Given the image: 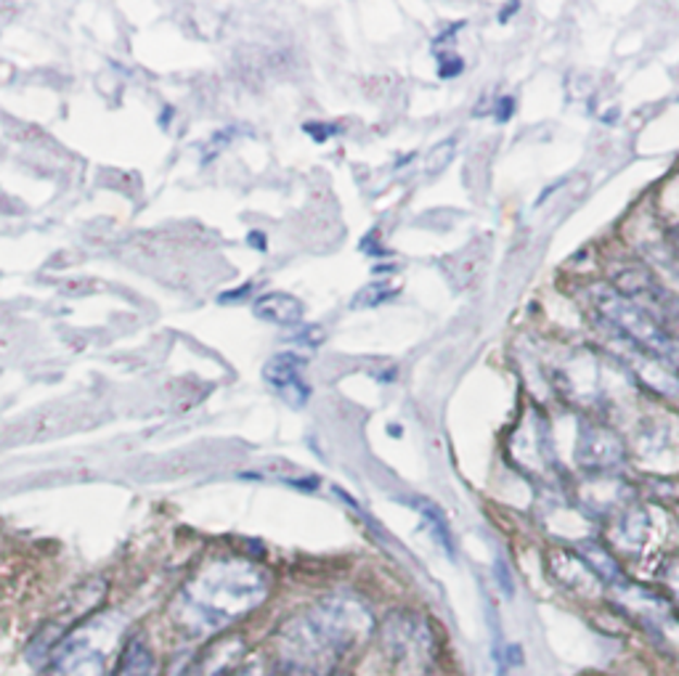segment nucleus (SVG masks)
I'll list each match as a JSON object with an SVG mask.
<instances>
[{
  "mask_svg": "<svg viewBox=\"0 0 679 676\" xmlns=\"http://www.w3.org/2000/svg\"><path fill=\"white\" fill-rule=\"evenodd\" d=\"M375 626L369 608L353 594L324 597L281 629L274 676H329L338 661Z\"/></svg>",
  "mask_w": 679,
  "mask_h": 676,
  "instance_id": "1",
  "label": "nucleus"
},
{
  "mask_svg": "<svg viewBox=\"0 0 679 676\" xmlns=\"http://www.w3.org/2000/svg\"><path fill=\"white\" fill-rule=\"evenodd\" d=\"M268 597V578L248 560H215L181 589L176 618L189 634H213L255 611Z\"/></svg>",
  "mask_w": 679,
  "mask_h": 676,
  "instance_id": "2",
  "label": "nucleus"
},
{
  "mask_svg": "<svg viewBox=\"0 0 679 676\" xmlns=\"http://www.w3.org/2000/svg\"><path fill=\"white\" fill-rule=\"evenodd\" d=\"M592 303L605 324L634 346L651 350L669 366H679V337L669 327L656 322L645 308L624 298L613 284H598L592 289Z\"/></svg>",
  "mask_w": 679,
  "mask_h": 676,
  "instance_id": "3",
  "label": "nucleus"
},
{
  "mask_svg": "<svg viewBox=\"0 0 679 676\" xmlns=\"http://www.w3.org/2000/svg\"><path fill=\"white\" fill-rule=\"evenodd\" d=\"M101 621L72 631L53 650V666L59 676H104L106 674V650L101 642Z\"/></svg>",
  "mask_w": 679,
  "mask_h": 676,
  "instance_id": "4",
  "label": "nucleus"
},
{
  "mask_svg": "<svg viewBox=\"0 0 679 676\" xmlns=\"http://www.w3.org/2000/svg\"><path fill=\"white\" fill-rule=\"evenodd\" d=\"M616 289L624 298L645 308L664 327L666 322H677L679 318V300L647 268H640V265L621 268L616 274Z\"/></svg>",
  "mask_w": 679,
  "mask_h": 676,
  "instance_id": "5",
  "label": "nucleus"
},
{
  "mask_svg": "<svg viewBox=\"0 0 679 676\" xmlns=\"http://www.w3.org/2000/svg\"><path fill=\"white\" fill-rule=\"evenodd\" d=\"M386 648L395 661L419 663L432 653V631L419 615L395 613L386 621Z\"/></svg>",
  "mask_w": 679,
  "mask_h": 676,
  "instance_id": "6",
  "label": "nucleus"
},
{
  "mask_svg": "<svg viewBox=\"0 0 679 676\" xmlns=\"http://www.w3.org/2000/svg\"><path fill=\"white\" fill-rule=\"evenodd\" d=\"M627 459V449H624L621 438L605 425H594V422H584L579 430V443H576V462L589 473H608L624 464Z\"/></svg>",
  "mask_w": 679,
  "mask_h": 676,
  "instance_id": "7",
  "label": "nucleus"
},
{
  "mask_svg": "<svg viewBox=\"0 0 679 676\" xmlns=\"http://www.w3.org/2000/svg\"><path fill=\"white\" fill-rule=\"evenodd\" d=\"M613 335H616V340L621 342V353H624L621 359L632 366V372L647 385V388L656 390V393L661 396L679 393V377L671 372V366L666 364L664 359H658V355L651 353V350L634 346V342H629L627 337H621L618 331H613Z\"/></svg>",
  "mask_w": 679,
  "mask_h": 676,
  "instance_id": "8",
  "label": "nucleus"
},
{
  "mask_svg": "<svg viewBox=\"0 0 679 676\" xmlns=\"http://www.w3.org/2000/svg\"><path fill=\"white\" fill-rule=\"evenodd\" d=\"M305 361L298 353H276L263 370V377L272 388L290 403L292 409H303L311 398V388L303 379Z\"/></svg>",
  "mask_w": 679,
  "mask_h": 676,
  "instance_id": "9",
  "label": "nucleus"
},
{
  "mask_svg": "<svg viewBox=\"0 0 679 676\" xmlns=\"http://www.w3.org/2000/svg\"><path fill=\"white\" fill-rule=\"evenodd\" d=\"M239 650H242V644L237 639H226V642H218L208 653L186 663L178 676H228L239 666Z\"/></svg>",
  "mask_w": 679,
  "mask_h": 676,
  "instance_id": "10",
  "label": "nucleus"
},
{
  "mask_svg": "<svg viewBox=\"0 0 679 676\" xmlns=\"http://www.w3.org/2000/svg\"><path fill=\"white\" fill-rule=\"evenodd\" d=\"M114 676H160V658L147 637L134 634L123 644V653L117 658Z\"/></svg>",
  "mask_w": 679,
  "mask_h": 676,
  "instance_id": "11",
  "label": "nucleus"
},
{
  "mask_svg": "<svg viewBox=\"0 0 679 676\" xmlns=\"http://www.w3.org/2000/svg\"><path fill=\"white\" fill-rule=\"evenodd\" d=\"M252 311H255V316L261 318V322L279 324V327H292V324H298L300 318H303L305 308L298 298H292V295L268 292L255 300Z\"/></svg>",
  "mask_w": 679,
  "mask_h": 676,
  "instance_id": "12",
  "label": "nucleus"
},
{
  "mask_svg": "<svg viewBox=\"0 0 679 676\" xmlns=\"http://www.w3.org/2000/svg\"><path fill=\"white\" fill-rule=\"evenodd\" d=\"M412 506H417L419 515H423V521L428 523L432 539H436V544L447 552V558L454 560V539H452V528H449V521L447 515L441 512V506H436L432 502H428V499H414Z\"/></svg>",
  "mask_w": 679,
  "mask_h": 676,
  "instance_id": "13",
  "label": "nucleus"
},
{
  "mask_svg": "<svg viewBox=\"0 0 679 676\" xmlns=\"http://www.w3.org/2000/svg\"><path fill=\"white\" fill-rule=\"evenodd\" d=\"M579 558L584 560V565L594 573V578H603V581H616L621 576L618 563L611 558V552L600 544H581Z\"/></svg>",
  "mask_w": 679,
  "mask_h": 676,
  "instance_id": "14",
  "label": "nucleus"
},
{
  "mask_svg": "<svg viewBox=\"0 0 679 676\" xmlns=\"http://www.w3.org/2000/svg\"><path fill=\"white\" fill-rule=\"evenodd\" d=\"M395 295H399V289H395L393 284L372 281V284H366V287L359 289L356 295H353L351 308H353V311H366V308L386 305V303H390V300L395 298Z\"/></svg>",
  "mask_w": 679,
  "mask_h": 676,
  "instance_id": "15",
  "label": "nucleus"
},
{
  "mask_svg": "<svg viewBox=\"0 0 679 676\" xmlns=\"http://www.w3.org/2000/svg\"><path fill=\"white\" fill-rule=\"evenodd\" d=\"M454 147H456L454 138H447V141H443V143H438V147L432 149L430 157H428V173H441L443 167H447L449 162H452Z\"/></svg>",
  "mask_w": 679,
  "mask_h": 676,
  "instance_id": "16",
  "label": "nucleus"
},
{
  "mask_svg": "<svg viewBox=\"0 0 679 676\" xmlns=\"http://www.w3.org/2000/svg\"><path fill=\"white\" fill-rule=\"evenodd\" d=\"M664 581L669 584V589L675 591V594H679V554H677V558H671L669 563H666Z\"/></svg>",
  "mask_w": 679,
  "mask_h": 676,
  "instance_id": "17",
  "label": "nucleus"
},
{
  "mask_svg": "<svg viewBox=\"0 0 679 676\" xmlns=\"http://www.w3.org/2000/svg\"><path fill=\"white\" fill-rule=\"evenodd\" d=\"M496 584L502 587L504 597H513V578H510V571L504 563H496Z\"/></svg>",
  "mask_w": 679,
  "mask_h": 676,
  "instance_id": "18",
  "label": "nucleus"
},
{
  "mask_svg": "<svg viewBox=\"0 0 679 676\" xmlns=\"http://www.w3.org/2000/svg\"><path fill=\"white\" fill-rule=\"evenodd\" d=\"M438 72H441V77H454L462 72V62L460 57H452V62H447V59H441V66H438Z\"/></svg>",
  "mask_w": 679,
  "mask_h": 676,
  "instance_id": "19",
  "label": "nucleus"
},
{
  "mask_svg": "<svg viewBox=\"0 0 679 676\" xmlns=\"http://www.w3.org/2000/svg\"><path fill=\"white\" fill-rule=\"evenodd\" d=\"M228 676H272L268 672H263L257 663H248V666H237Z\"/></svg>",
  "mask_w": 679,
  "mask_h": 676,
  "instance_id": "20",
  "label": "nucleus"
},
{
  "mask_svg": "<svg viewBox=\"0 0 679 676\" xmlns=\"http://www.w3.org/2000/svg\"><path fill=\"white\" fill-rule=\"evenodd\" d=\"M515 110V101L513 99H502V110H496V120L499 123H507L510 114Z\"/></svg>",
  "mask_w": 679,
  "mask_h": 676,
  "instance_id": "21",
  "label": "nucleus"
},
{
  "mask_svg": "<svg viewBox=\"0 0 679 676\" xmlns=\"http://www.w3.org/2000/svg\"><path fill=\"white\" fill-rule=\"evenodd\" d=\"M305 133H311V136H314L316 141H324V138H327V136L338 133V128H316V125H305Z\"/></svg>",
  "mask_w": 679,
  "mask_h": 676,
  "instance_id": "22",
  "label": "nucleus"
},
{
  "mask_svg": "<svg viewBox=\"0 0 679 676\" xmlns=\"http://www.w3.org/2000/svg\"><path fill=\"white\" fill-rule=\"evenodd\" d=\"M675 245H677V250H679V228L675 231Z\"/></svg>",
  "mask_w": 679,
  "mask_h": 676,
  "instance_id": "23",
  "label": "nucleus"
}]
</instances>
